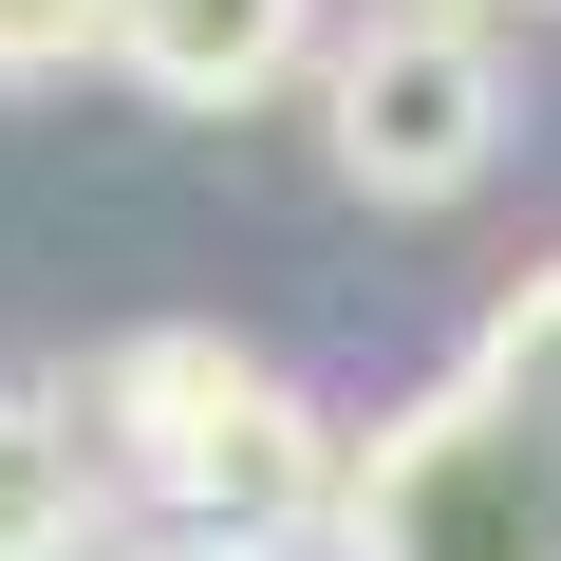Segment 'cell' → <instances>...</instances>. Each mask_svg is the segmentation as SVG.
I'll return each instance as SVG.
<instances>
[{
  "label": "cell",
  "instance_id": "1",
  "mask_svg": "<svg viewBox=\"0 0 561 561\" xmlns=\"http://www.w3.org/2000/svg\"><path fill=\"white\" fill-rule=\"evenodd\" d=\"M337 561H561V262H524L449 393L337 468Z\"/></svg>",
  "mask_w": 561,
  "mask_h": 561
},
{
  "label": "cell",
  "instance_id": "2",
  "mask_svg": "<svg viewBox=\"0 0 561 561\" xmlns=\"http://www.w3.org/2000/svg\"><path fill=\"white\" fill-rule=\"evenodd\" d=\"M94 468L113 486H150L187 542H280V561H319L337 542V431H319V393L280 375V356H243L225 319H131L113 356H94Z\"/></svg>",
  "mask_w": 561,
  "mask_h": 561
},
{
  "label": "cell",
  "instance_id": "3",
  "mask_svg": "<svg viewBox=\"0 0 561 561\" xmlns=\"http://www.w3.org/2000/svg\"><path fill=\"white\" fill-rule=\"evenodd\" d=\"M505 113H524L505 38L393 20V0H375L356 38H319V150H337V187H375V206H449V187H486V169H505Z\"/></svg>",
  "mask_w": 561,
  "mask_h": 561
},
{
  "label": "cell",
  "instance_id": "4",
  "mask_svg": "<svg viewBox=\"0 0 561 561\" xmlns=\"http://www.w3.org/2000/svg\"><path fill=\"white\" fill-rule=\"evenodd\" d=\"M94 57L150 113H262L319 76V0H94Z\"/></svg>",
  "mask_w": 561,
  "mask_h": 561
},
{
  "label": "cell",
  "instance_id": "5",
  "mask_svg": "<svg viewBox=\"0 0 561 561\" xmlns=\"http://www.w3.org/2000/svg\"><path fill=\"white\" fill-rule=\"evenodd\" d=\"M113 524V468H94V431H76V393H0V561H76Z\"/></svg>",
  "mask_w": 561,
  "mask_h": 561
},
{
  "label": "cell",
  "instance_id": "6",
  "mask_svg": "<svg viewBox=\"0 0 561 561\" xmlns=\"http://www.w3.org/2000/svg\"><path fill=\"white\" fill-rule=\"evenodd\" d=\"M76 57H94V0H0V94H38Z\"/></svg>",
  "mask_w": 561,
  "mask_h": 561
},
{
  "label": "cell",
  "instance_id": "7",
  "mask_svg": "<svg viewBox=\"0 0 561 561\" xmlns=\"http://www.w3.org/2000/svg\"><path fill=\"white\" fill-rule=\"evenodd\" d=\"M393 20H449V38H486V20H542V0H393Z\"/></svg>",
  "mask_w": 561,
  "mask_h": 561
},
{
  "label": "cell",
  "instance_id": "8",
  "mask_svg": "<svg viewBox=\"0 0 561 561\" xmlns=\"http://www.w3.org/2000/svg\"><path fill=\"white\" fill-rule=\"evenodd\" d=\"M131 561H280V542H187V524H150Z\"/></svg>",
  "mask_w": 561,
  "mask_h": 561
}]
</instances>
